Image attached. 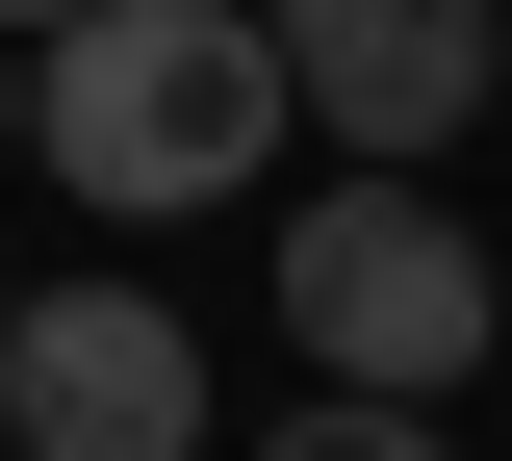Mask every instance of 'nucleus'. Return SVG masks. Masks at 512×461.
Masks as SVG:
<instances>
[{"label": "nucleus", "mask_w": 512, "mask_h": 461, "mask_svg": "<svg viewBox=\"0 0 512 461\" xmlns=\"http://www.w3.org/2000/svg\"><path fill=\"white\" fill-rule=\"evenodd\" d=\"M26 154L103 231H205V205H256L308 154V103H282V26L256 0H77L26 52Z\"/></svg>", "instance_id": "obj_1"}, {"label": "nucleus", "mask_w": 512, "mask_h": 461, "mask_svg": "<svg viewBox=\"0 0 512 461\" xmlns=\"http://www.w3.org/2000/svg\"><path fill=\"white\" fill-rule=\"evenodd\" d=\"M256 282H282V333H308V385H359V410H461L487 333H512V257L436 180H308Z\"/></svg>", "instance_id": "obj_2"}, {"label": "nucleus", "mask_w": 512, "mask_h": 461, "mask_svg": "<svg viewBox=\"0 0 512 461\" xmlns=\"http://www.w3.org/2000/svg\"><path fill=\"white\" fill-rule=\"evenodd\" d=\"M256 26H282V103L333 180H436L512 77V0H256Z\"/></svg>", "instance_id": "obj_3"}, {"label": "nucleus", "mask_w": 512, "mask_h": 461, "mask_svg": "<svg viewBox=\"0 0 512 461\" xmlns=\"http://www.w3.org/2000/svg\"><path fill=\"white\" fill-rule=\"evenodd\" d=\"M0 461H205V333L154 282H26L0 333Z\"/></svg>", "instance_id": "obj_4"}, {"label": "nucleus", "mask_w": 512, "mask_h": 461, "mask_svg": "<svg viewBox=\"0 0 512 461\" xmlns=\"http://www.w3.org/2000/svg\"><path fill=\"white\" fill-rule=\"evenodd\" d=\"M256 461H461L436 410H359V385H308V410H256Z\"/></svg>", "instance_id": "obj_5"}, {"label": "nucleus", "mask_w": 512, "mask_h": 461, "mask_svg": "<svg viewBox=\"0 0 512 461\" xmlns=\"http://www.w3.org/2000/svg\"><path fill=\"white\" fill-rule=\"evenodd\" d=\"M52 26H77V0H0V52H52Z\"/></svg>", "instance_id": "obj_6"}, {"label": "nucleus", "mask_w": 512, "mask_h": 461, "mask_svg": "<svg viewBox=\"0 0 512 461\" xmlns=\"http://www.w3.org/2000/svg\"><path fill=\"white\" fill-rule=\"evenodd\" d=\"M0 154H26V52H0Z\"/></svg>", "instance_id": "obj_7"}, {"label": "nucleus", "mask_w": 512, "mask_h": 461, "mask_svg": "<svg viewBox=\"0 0 512 461\" xmlns=\"http://www.w3.org/2000/svg\"><path fill=\"white\" fill-rule=\"evenodd\" d=\"M0 333H26V257H0Z\"/></svg>", "instance_id": "obj_8"}]
</instances>
